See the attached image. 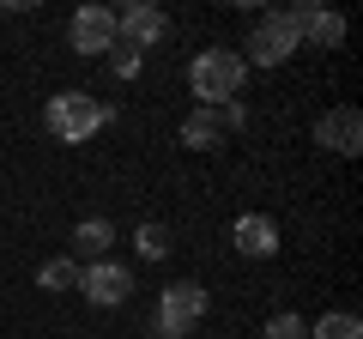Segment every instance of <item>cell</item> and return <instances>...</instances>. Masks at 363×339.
<instances>
[{
    "mask_svg": "<svg viewBox=\"0 0 363 339\" xmlns=\"http://www.w3.org/2000/svg\"><path fill=\"white\" fill-rule=\"evenodd\" d=\"M37 285H43V291H79V261H73V255H61V261H43Z\"/></svg>",
    "mask_w": 363,
    "mask_h": 339,
    "instance_id": "cell-14",
    "label": "cell"
},
{
    "mask_svg": "<svg viewBox=\"0 0 363 339\" xmlns=\"http://www.w3.org/2000/svg\"><path fill=\"white\" fill-rule=\"evenodd\" d=\"M128 37V49H152V43H164L169 37V13L164 6H152V0H133V6H121L116 13V43Z\"/></svg>",
    "mask_w": 363,
    "mask_h": 339,
    "instance_id": "cell-6",
    "label": "cell"
},
{
    "mask_svg": "<svg viewBox=\"0 0 363 339\" xmlns=\"http://www.w3.org/2000/svg\"><path fill=\"white\" fill-rule=\"evenodd\" d=\"M260 339H309V321H303V315H291V309H279L267 321V333Z\"/></svg>",
    "mask_w": 363,
    "mask_h": 339,
    "instance_id": "cell-16",
    "label": "cell"
},
{
    "mask_svg": "<svg viewBox=\"0 0 363 339\" xmlns=\"http://www.w3.org/2000/svg\"><path fill=\"white\" fill-rule=\"evenodd\" d=\"M206 315V285H194V279H182V285H164L157 291V309H152V333H182L188 339V327Z\"/></svg>",
    "mask_w": 363,
    "mask_h": 339,
    "instance_id": "cell-4",
    "label": "cell"
},
{
    "mask_svg": "<svg viewBox=\"0 0 363 339\" xmlns=\"http://www.w3.org/2000/svg\"><path fill=\"white\" fill-rule=\"evenodd\" d=\"M140 67H145L140 49H128V43H116V49H109V73H116V79H140Z\"/></svg>",
    "mask_w": 363,
    "mask_h": 339,
    "instance_id": "cell-17",
    "label": "cell"
},
{
    "mask_svg": "<svg viewBox=\"0 0 363 339\" xmlns=\"http://www.w3.org/2000/svg\"><path fill=\"white\" fill-rule=\"evenodd\" d=\"M157 339H182V333H157Z\"/></svg>",
    "mask_w": 363,
    "mask_h": 339,
    "instance_id": "cell-18",
    "label": "cell"
},
{
    "mask_svg": "<svg viewBox=\"0 0 363 339\" xmlns=\"http://www.w3.org/2000/svg\"><path fill=\"white\" fill-rule=\"evenodd\" d=\"M315 145L333 157H357L363 152V116L357 109H327L321 121H315Z\"/></svg>",
    "mask_w": 363,
    "mask_h": 339,
    "instance_id": "cell-8",
    "label": "cell"
},
{
    "mask_svg": "<svg viewBox=\"0 0 363 339\" xmlns=\"http://www.w3.org/2000/svg\"><path fill=\"white\" fill-rule=\"evenodd\" d=\"M303 49V30H297V18L291 13H267L255 30H248V43L236 55H242L248 67H279V61H291V55Z\"/></svg>",
    "mask_w": 363,
    "mask_h": 339,
    "instance_id": "cell-3",
    "label": "cell"
},
{
    "mask_svg": "<svg viewBox=\"0 0 363 339\" xmlns=\"http://www.w3.org/2000/svg\"><path fill=\"white\" fill-rule=\"evenodd\" d=\"M79 291H85L91 309H121L133 297V273L116 261H91V267H79Z\"/></svg>",
    "mask_w": 363,
    "mask_h": 339,
    "instance_id": "cell-5",
    "label": "cell"
},
{
    "mask_svg": "<svg viewBox=\"0 0 363 339\" xmlns=\"http://www.w3.org/2000/svg\"><path fill=\"white\" fill-rule=\"evenodd\" d=\"M309 339H363V321L351 309H327L321 321H309Z\"/></svg>",
    "mask_w": 363,
    "mask_h": 339,
    "instance_id": "cell-13",
    "label": "cell"
},
{
    "mask_svg": "<svg viewBox=\"0 0 363 339\" xmlns=\"http://www.w3.org/2000/svg\"><path fill=\"white\" fill-rule=\"evenodd\" d=\"M109 243H116V224H109V218H79V230H73V255H79V261H104V255H109Z\"/></svg>",
    "mask_w": 363,
    "mask_h": 339,
    "instance_id": "cell-11",
    "label": "cell"
},
{
    "mask_svg": "<svg viewBox=\"0 0 363 339\" xmlns=\"http://www.w3.org/2000/svg\"><path fill=\"white\" fill-rule=\"evenodd\" d=\"M133 248H140V261H164L169 255V224H140L133 230Z\"/></svg>",
    "mask_w": 363,
    "mask_h": 339,
    "instance_id": "cell-15",
    "label": "cell"
},
{
    "mask_svg": "<svg viewBox=\"0 0 363 339\" xmlns=\"http://www.w3.org/2000/svg\"><path fill=\"white\" fill-rule=\"evenodd\" d=\"M230 243L242 248L248 261H272V255H279V224H272L267 212H242V218L230 224Z\"/></svg>",
    "mask_w": 363,
    "mask_h": 339,
    "instance_id": "cell-9",
    "label": "cell"
},
{
    "mask_svg": "<svg viewBox=\"0 0 363 339\" xmlns=\"http://www.w3.org/2000/svg\"><path fill=\"white\" fill-rule=\"evenodd\" d=\"M104 121H109V109L91 91H55L49 104H43V128H49L55 140H67V145H85Z\"/></svg>",
    "mask_w": 363,
    "mask_h": 339,
    "instance_id": "cell-2",
    "label": "cell"
},
{
    "mask_svg": "<svg viewBox=\"0 0 363 339\" xmlns=\"http://www.w3.org/2000/svg\"><path fill=\"white\" fill-rule=\"evenodd\" d=\"M242 79H248V61L236 49H200L188 67V91L200 97V109H218V104H236Z\"/></svg>",
    "mask_w": 363,
    "mask_h": 339,
    "instance_id": "cell-1",
    "label": "cell"
},
{
    "mask_svg": "<svg viewBox=\"0 0 363 339\" xmlns=\"http://www.w3.org/2000/svg\"><path fill=\"white\" fill-rule=\"evenodd\" d=\"M67 43L79 55H109L116 49V13L109 6H79L73 25H67Z\"/></svg>",
    "mask_w": 363,
    "mask_h": 339,
    "instance_id": "cell-7",
    "label": "cell"
},
{
    "mask_svg": "<svg viewBox=\"0 0 363 339\" xmlns=\"http://www.w3.org/2000/svg\"><path fill=\"white\" fill-rule=\"evenodd\" d=\"M218 109H194V116L182 121V145H194V152H206V145H218Z\"/></svg>",
    "mask_w": 363,
    "mask_h": 339,
    "instance_id": "cell-12",
    "label": "cell"
},
{
    "mask_svg": "<svg viewBox=\"0 0 363 339\" xmlns=\"http://www.w3.org/2000/svg\"><path fill=\"white\" fill-rule=\"evenodd\" d=\"M285 13L297 18V30L315 43V49H339V43H345V18L327 13V6H309V0H303V6H285Z\"/></svg>",
    "mask_w": 363,
    "mask_h": 339,
    "instance_id": "cell-10",
    "label": "cell"
}]
</instances>
